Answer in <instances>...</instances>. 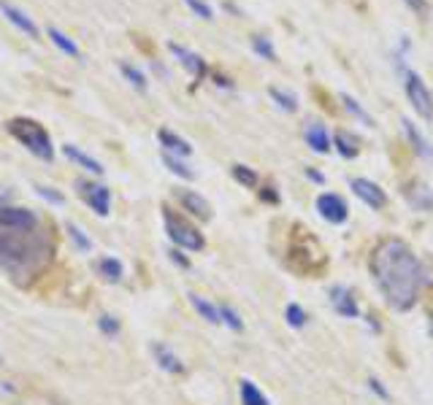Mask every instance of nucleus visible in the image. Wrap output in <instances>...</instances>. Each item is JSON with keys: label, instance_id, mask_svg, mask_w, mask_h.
I'll return each mask as SVG.
<instances>
[{"label": "nucleus", "instance_id": "473e14b6", "mask_svg": "<svg viewBox=\"0 0 433 405\" xmlns=\"http://www.w3.org/2000/svg\"><path fill=\"white\" fill-rule=\"evenodd\" d=\"M35 192L44 197V200H49V203H54V206H62V203H65V195H62V192H57L54 187H44V184H35Z\"/></svg>", "mask_w": 433, "mask_h": 405}, {"label": "nucleus", "instance_id": "ea45409f", "mask_svg": "<svg viewBox=\"0 0 433 405\" xmlns=\"http://www.w3.org/2000/svg\"><path fill=\"white\" fill-rule=\"evenodd\" d=\"M0 365H3V354H0Z\"/></svg>", "mask_w": 433, "mask_h": 405}, {"label": "nucleus", "instance_id": "5701e85b", "mask_svg": "<svg viewBox=\"0 0 433 405\" xmlns=\"http://www.w3.org/2000/svg\"><path fill=\"white\" fill-rule=\"evenodd\" d=\"M336 149H339L341 157H355L357 151H360V141H357L352 133L339 130V133H336Z\"/></svg>", "mask_w": 433, "mask_h": 405}, {"label": "nucleus", "instance_id": "0eeeda50", "mask_svg": "<svg viewBox=\"0 0 433 405\" xmlns=\"http://www.w3.org/2000/svg\"><path fill=\"white\" fill-rule=\"evenodd\" d=\"M38 216L30 209H19V206H0V227H11V230H30L38 227Z\"/></svg>", "mask_w": 433, "mask_h": 405}, {"label": "nucleus", "instance_id": "58836bf2", "mask_svg": "<svg viewBox=\"0 0 433 405\" xmlns=\"http://www.w3.org/2000/svg\"><path fill=\"white\" fill-rule=\"evenodd\" d=\"M409 6H412L415 11H422V8H425V6H422V0H409Z\"/></svg>", "mask_w": 433, "mask_h": 405}, {"label": "nucleus", "instance_id": "7c9ffc66", "mask_svg": "<svg viewBox=\"0 0 433 405\" xmlns=\"http://www.w3.org/2000/svg\"><path fill=\"white\" fill-rule=\"evenodd\" d=\"M219 319H222V322H225V324H228L231 330H236V332L244 327V322L238 319V314L233 311L231 305H219Z\"/></svg>", "mask_w": 433, "mask_h": 405}, {"label": "nucleus", "instance_id": "1a4fd4ad", "mask_svg": "<svg viewBox=\"0 0 433 405\" xmlns=\"http://www.w3.org/2000/svg\"><path fill=\"white\" fill-rule=\"evenodd\" d=\"M0 11H3V16L14 25L16 30H22L28 38H33V41L38 38V25H35V22H33L30 16L25 14L22 8H16L14 3H0Z\"/></svg>", "mask_w": 433, "mask_h": 405}, {"label": "nucleus", "instance_id": "9d476101", "mask_svg": "<svg viewBox=\"0 0 433 405\" xmlns=\"http://www.w3.org/2000/svg\"><path fill=\"white\" fill-rule=\"evenodd\" d=\"M62 154H65L74 165L84 168V170H90V173H95V176H103V173H106V168L100 165L95 157H90L87 151H81L79 146H74V143H65V146H62Z\"/></svg>", "mask_w": 433, "mask_h": 405}, {"label": "nucleus", "instance_id": "4c0bfd02", "mask_svg": "<svg viewBox=\"0 0 433 405\" xmlns=\"http://www.w3.org/2000/svg\"><path fill=\"white\" fill-rule=\"evenodd\" d=\"M371 389L376 392V394H382V397H387V389H385V387H379V381H376V378H371Z\"/></svg>", "mask_w": 433, "mask_h": 405}, {"label": "nucleus", "instance_id": "393cba45", "mask_svg": "<svg viewBox=\"0 0 433 405\" xmlns=\"http://www.w3.org/2000/svg\"><path fill=\"white\" fill-rule=\"evenodd\" d=\"M241 403L244 405H268V400H265V394L249 378H244L241 381Z\"/></svg>", "mask_w": 433, "mask_h": 405}, {"label": "nucleus", "instance_id": "6e6552de", "mask_svg": "<svg viewBox=\"0 0 433 405\" xmlns=\"http://www.w3.org/2000/svg\"><path fill=\"white\" fill-rule=\"evenodd\" d=\"M317 211H320L323 219L333 222V225H341L347 219V203L333 192H325V195L317 197Z\"/></svg>", "mask_w": 433, "mask_h": 405}, {"label": "nucleus", "instance_id": "cd10ccee", "mask_svg": "<svg viewBox=\"0 0 433 405\" xmlns=\"http://www.w3.org/2000/svg\"><path fill=\"white\" fill-rule=\"evenodd\" d=\"M65 230H68V235H71V240L76 243V249L79 252H93V240L84 235V230L79 225H74V222H68L65 225Z\"/></svg>", "mask_w": 433, "mask_h": 405}, {"label": "nucleus", "instance_id": "423d86ee", "mask_svg": "<svg viewBox=\"0 0 433 405\" xmlns=\"http://www.w3.org/2000/svg\"><path fill=\"white\" fill-rule=\"evenodd\" d=\"M79 192L81 197L87 200V206L98 213V216H108V211H111V189H108L106 184H90V181H79Z\"/></svg>", "mask_w": 433, "mask_h": 405}, {"label": "nucleus", "instance_id": "f257e3e1", "mask_svg": "<svg viewBox=\"0 0 433 405\" xmlns=\"http://www.w3.org/2000/svg\"><path fill=\"white\" fill-rule=\"evenodd\" d=\"M376 284L385 292L387 303L398 311H406L417 303L420 281H422V270H420L417 257L409 252V246L403 240L390 238L376 246L371 259Z\"/></svg>", "mask_w": 433, "mask_h": 405}, {"label": "nucleus", "instance_id": "f8f14e48", "mask_svg": "<svg viewBox=\"0 0 433 405\" xmlns=\"http://www.w3.org/2000/svg\"><path fill=\"white\" fill-rule=\"evenodd\" d=\"M95 270H98V276L108 281V284H120L125 276V265L117 259V257H100L98 262H95Z\"/></svg>", "mask_w": 433, "mask_h": 405}, {"label": "nucleus", "instance_id": "c756f323", "mask_svg": "<svg viewBox=\"0 0 433 405\" xmlns=\"http://www.w3.org/2000/svg\"><path fill=\"white\" fill-rule=\"evenodd\" d=\"M233 176H236V181H238V184H244V187H249V189L258 184L255 170H252V168H247V165H233Z\"/></svg>", "mask_w": 433, "mask_h": 405}, {"label": "nucleus", "instance_id": "a878e982", "mask_svg": "<svg viewBox=\"0 0 433 405\" xmlns=\"http://www.w3.org/2000/svg\"><path fill=\"white\" fill-rule=\"evenodd\" d=\"M120 71H122V76L133 84V87H136V90L144 92L146 87H149V84H146V76L141 74L136 65H130V62H120Z\"/></svg>", "mask_w": 433, "mask_h": 405}, {"label": "nucleus", "instance_id": "bb28decb", "mask_svg": "<svg viewBox=\"0 0 433 405\" xmlns=\"http://www.w3.org/2000/svg\"><path fill=\"white\" fill-rule=\"evenodd\" d=\"M98 330L103 332L106 338H111V341H114V338L122 332V324H120V319H117V316L100 314V316H98Z\"/></svg>", "mask_w": 433, "mask_h": 405}, {"label": "nucleus", "instance_id": "aec40b11", "mask_svg": "<svg viewBox=\"0 0 433 405\" xmlns=\"http://www.w3.org/2000/svg\"><path fill=\"white\" fill-rule=\"evenodd\" d=\"M306 143H309L314 151H320V154H325V151L330 149V138H328V130H325L320 122H311L309 127H306Z\"/></svg>", "mask_w": 433, "mask_h": 405}, {"label": "nucleus", "instance_id": "dca6fc26", "mask_svg": "<svg viewBox=\"0 0 433 405\" xmlns=\"http://www.w3.org/2000/svg\"><path fill=\"white\" fill-rule=\"evenodd\" d=\"M168 49L179 57V62H182L195 78H203V74H206V62H203L198 54H192L190 49H185V46H179V44H168Z\"/></svg>", "mask_w": 433, "mask_h": 405}, {"label": "nucleus", "instance_id": "b1692460", "mask_svg": "<svg viewBox=\"0 0 433 405\" xmlns=\"http://www.w3.org/2000/svg\"><path fill=\"white\" fill-rule=\"evenodd\" d=\"M163 163H166V168H168L173 176H179V179H187V181L195 179V170H190V168L182 163V157H173V154H166V151H163Z\"/></svg>", "mask_w": 433, "mask_h": 405}, {"label": "nucleus", "instance_id": "a211bd4d", "mask_svg": "<svg viewBox=\"0 0 433 405\" xmlns=\"http://www.w3.org/2000/svg\"><path fill=\"white\" fill-rule=\"evenodd\" d=\"M330 300H333V308L339 311L341 316H357V305L352 300V295H350V289H344V286H333L330 289Z\"/></svg>", "mask_w": 433, "mask_h": 405}, {"label": "nucleus", "instance_id": "f3484780", "mask_svg": "<svg viewBox=\"0 0 433 405\" xmlns=\"http://www.w3.org/2000/svg\"><path fill=\"white\" fill-rule=\"evenodd\" d=\"M152 354H155L157 365L166 370V373H185V365H182V360L171 351V346L166 344H155L152 346Z\"/></svg>", "mask_w": 433, "mask_h": 405}, {"label": "nucleus", "instance_id": "e433bc0d", "mask_svg": "<svg viewBox=\"0 0 433 405\" xmlns=\"http://www.w3.org/2000/svg\"><path fill=\"white\" fill-rule=\"evenodd\" d=\"M168 257H171V262H176V265H179V268H190V259H187L185 254H182V252H179V249H171L168 252Z\"/></svg>", "mask_w": 433, "mask_h": 405}, {"label": "nucleus", "instance_id": "c85d7f7f", "mask_svg": "<svg viewBox=\"0 0 433 405\" xmlns=\"http://www.w3.org/2000/svg\"><path fill=\"white\" fill-rule=\"evenodd\" d=\"M268 95H271V98H274L284 111H295V108H298V100H295L293 92H284V90H279V87H271Z\"/></svg>", "mask_w": 433, "mask_h": 405}, {"label": "nucleus", "instance_id": "20e7f679", "mask_svg": "<svg viewBox=\"0 0 433 405\" xmlns=\"http://www.w3.org/2000/svg\"><path fill=\"white\" fill-rule=\"evenodd\" d=\"M163 222H166V233L168 238L179 246V249H187V252H201L206 246L203 235L198 233V227H192L185 216H179L176 211L163 209Z\"/></svg>", "mask_w": 433, "mask_h": 405}, {"label": "nucleus", "instance_id": "39448f33", "mask_svg": "<svg viewBox=\"0 0 433 405\" xmlns=\"http://www.w3.org/2000/svg\"><path fill=\"white\" fill-rule=\"evenodd\" d=\"M403 84H406V95H409V103L415 105V111H417L420 117H425V119H431L433 117V98L428 87H425V81L420 78L415 71H409V68H403Z\"/></svg>", "mask_w": 433, "mask_h": 405}, {"label": "nucleus", "instance_id": "f704fd0d", "mask_svg": "<svg viewBox=\"0 0 433 405\" xmlns=\"http://www.w3.org/2000/svg\"><path fill=\"white\" fill-rule=\"evenodd\" d=\"M287 322H290L293 327H304V324H306V314H304V308L295 305V303H290V305H287Z\"/></svg>", "mask_w": 433, "mask_h": 405}, {"label": "nucleus", "instance_id": "ddd939ff", "mask_svg": "<svg viewBox=\"0 0 433 405\" xmlns=\"http://www.w3.org/2000/svg\"><path fill=\"white\" fill-rule=\"evenodd\" d=\"M157 138H160V146H163L166 154H173V157H190V154H192V146L187 143L185 138L171 133V130H160Z\"/></svg>", "mask_w": 433, "mask_h": 405}, {"label": "nucleus", "instance_id": "2eb2a0df", "mask_svg": "<svg viewBox=\"0 0 433 405\" xmlns=\"http://www.w3.org/2000/svg\"><path fill=\"white\" fill-rule=\"evenodd\" d=\"M406 197H409V203H412L417 211H431L433 209L431 187L422 184V181H412V184L406 187Z\"/></svg>", "mask_w": 433, "mask_h": 405}, {"label": "nucleus", "instance_id": "9b49d317", "mask_svg": "<svg viewBox=\"0 0 433 405\" xmlns=\"http://www.w3.org/2000/svg\"><path fill=\"white\" fill-rule=\"evenodd\" d=\"M352 189H355V195L360 197V200H366L371 209H382L385 206V192L374 184V181L369 179H355L352 181Z\"/></svg>", "mask_w": 433, "mask_h": 405}, {"label": "nucleus", "instance_id": "7ed1b4c3", "mask_svg": "<svg viewBox=\"0 0 433 405\" xmlns=\"http://www.w3.org/2000/svg\"><path fill=\"white\" fill-rule=\"evenodd\" d=\"M8 133L14 135L22 146H28V151H33L38 160H52L54 157V146H52V138H49L47 127L38 124L35 119H11L8 124Z\"/></svg>", "mask_w": 433, "mask_h": 405}, {"label": "nucleus", "instance_id": "4be33fe9", "mask_svg": "<svg viewBox=\"0 0 433 405\" xmlns=\"http://www.w3.org/2000/svg\"><path fill=\"white\" fill-rule=\"evenodd\" d=\"M401 124H403V133H406V138L412 141V146H415V151H417V154H422V157H433L431 143H428V141H425V138L420 135L417 127H415V124H412V122H409V119H403Z\"/></svg>", "mask_w": 433, "mask_h": 405}, {"label": "nucleus", "instance_id": "c9c22d12", "mask_svg": "<svg viewBox=\"0 0 433 405\" xmlns=\"http://www.w3.org/2000/svg\"><path fill=\"white\" fill-rule=\"evenodd\" d=\"M187 6L195 11V14L201 16V19H212L214 16V11H212V6L209 3H203V0H185Z\"/></svg>", "mask_w": 433, "mask_h": 405}, {"label": "nucleus", "instance_id": "412c9836", "mask_svg": "<svg viewBox=\"0 0 433 405\" xmlns=\"http://www.w3.org/2000/svg\"><path fill=\"white\" fill-rule=\"evenodd\" d=\"M187 298H190V303H192V308L201 314V319H206L209 324H219V322H222V319H219V308H216V305H212L206 298L195 295V292H190Z\"/></svg>", "mask_w": 433, "mask_h": 405}, {"label": "nucleus", "instance_id": "6ab92c4d", "mask_svg": "<svg viewBox=\"0 0 433 405\" xmlns=\"http://www.w3.org/2000/svg\"><path fill=\"white\" fill-rule=\"evenodd\" d=\"M47 33H49V41L57 46L62 54H68V57H74V60H81V49L76 46V41H74V38H68L60 28H49Z\"/></svg>", "mask_w": 433, "mask_h": 405}, {"label": "nucleus", "instance_id": "72a5a7b5", "mask_svg": "<svg viewBox=\"0 0 433 405\" xmlns=\"http://www.w3.org/2000/svg\"><path fill=\"white\" fill-rule=\"evenodd\" d=\"M341 100H344V105H347V108H350V111L355 114L357 119H363V124H369V127H374V119H371V117H369V114H366V111H363V105H357L355 100L350 98V95H341Z\"/></svg>", "mask_w": 433, "mask_h": 405}, {"label": "nucleus", "instance_id": "f03ea898", "mask_svg": "<svg viewBox=\"0 0 433 405\" xmlns=\"http://www.w3.org/2000/svg\"><path fill=\"white\" fill-rule=\"evenodd\" d=\"M52 259V238L44 227L11 230L0 227V270L8 273L14 281L25 284L38 276Z\"/></svg>", "mask_w": 433, "mask_h": 405}, {"label": "nucleus", "instance_id": "4468645a", "mask_svg": "<svg viewBox=\"0 0 433 405\" xmlns=\"http://www.w3.org/2000/svg\"><path fill=\"white\" fill-rule=\"evenodd\" d=\"M176 197H179V203L185 206L192 216H198V219H209L212 216V209H209V203L203 200L198 192H190V189H179L176 192Z\"/></svg>", "mask_w": 433, "mask_h": 405}, {"label": "nucleus", "instance_id": "2f4dec72", "mask_svg": "<svg viewBox=\"0 0 433 405\" xmlns=\"http://www.w3.org/2000/svg\"><path fill=\"white\" fill-rule=\"evenodd\" d=\"M252 46H255V52H258L260 57H265V60H277V52H274V46L268 44V38L255 35V38H252Z\"/></svg>", "mask_w": 433, "mask_h": 405}]
</instances>
